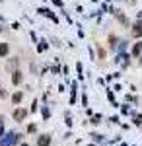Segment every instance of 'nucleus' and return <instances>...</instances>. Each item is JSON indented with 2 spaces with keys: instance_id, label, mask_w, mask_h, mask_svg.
<instances>
[{
  "instance_id": "22",
  "label": "nucleus",
  "mask_w": 142,
  "mask_h": 146,
  "mask_svg": "<svg viewBox=\"0 0 142 146\" xmlns=\"http://www.w3.org/2000/svg\"><path fill=\"white\" fill-rule=\"evenodd\" d=\"M140 66H142V56H140Z\"/></svg>"
},
{
  "instance_id": "23",
  "label": "nucleus",
  "mask_w": 142,
  "mask_h": 146,
  "mask_svg": "<svg viewBox=\"0 0 142 146\" xmlns=\"http://www.w3.org/2000/svg\"><path fill=\"white\" fill-rule=\"evenodd\" d=\"M0 31H2V25H0Z\"/></svg>"
},
{
  "instance_id": "16",
  "label": "nucleus",
  "mask_w": 142,
  "mask_h": 146,
  "mask_svg": "<svg viewBox=\"0 0 142 146\" xmlns=\"http://www.w3.org/2000/svg\"><path fill=\"white\" fill-rule=\"evenodd\" d=\"M41 113H43V117H45V119H49V115H51V113H49V109H47V107H43V109H41Z\"/></svg>"
},
{
  "instance_id": "14",
  "label": "nucleus",
  "mask_w": 142,
  "mask_h": 146,
  "mask_svg": "<svg viewBox=\"0 0 142 146\" xmlns=\"http://www.w3.org/2000/svg\"><path fill=\"white\" fill-rule=\"evenodd\" d=\"M98 51H99V58H105V49L103 47H98Z\"/></svg>"
},
{
  "instance_id": "4",
  "label": "nucleus",
  "mask_w": 142,
  "mask_h": 146,
  "mask_svg": "<svg viewBox=\"0 0 142 146\" xmlns=\"http://www.w3.org/2000/svg\"><path fill=\"white\" fill-rule=\"evenodd\" d=\"M113 14H115V18H117V20H119V22L123 23L125 27H129V18H127V16H125L123 12H121V10H115Z\"/></svg>"
},
{
  "instance_id": "13",
  "label": "nucleus",
  "mask_w": 142,
  "mask_h": 146,
  "mask_svg": "<svg viewBox=\"0 0 142 146\" xmlns=\"http://www.w3.org/2000/svg\"><path fill=\"white\" fill-rule=\"evenodd\" d=\"M14 66H18V58H12L10 62H8V68H10V70H12Z\"/></svg>"
},
{
  "instance_id": "1",
  "label": "nucleus",
  "mask_w": 142,
  "mask_h": 146,
  "mask_svg": "<svg viewBox=\"0 0 142 146\" xmlns=\"http://www.w3.org/2000/svg\"><path fill=\"white\" fill-rule=\"evenodd\" d=\"M20 140V135H14V133H8V135L2 136V140H0V146H10V144H16Z\"/></svg>"
},
{
  "instance_id": "8",
  "label": "nucleus",
  "mask_w": 142,
  "mask_h": 146,
  "mask_svg": "<svg viewBox=\"0 0 142 146\" xmlns=\"http://www.w3.org/2000/svg\"><path fill=\"white\" fill-rule=\"evenodd\" d=\"M10 53V47H8V43H0V56H6Z\"/></svg>"
},
{
  "instance_id": "11",
  "label": "nucleus",
  "mask_w": 142,
  "mask_h": 146,
  "mask_svg": "<svg viewBox=\"0 0 142 146\" xmlns=\"http://www.w3.org/2000/svg\"><path fill=\"white\" fill-rule=\"evenodd\" d=\"M22 98H23L22 92H16V94L12 96V101H14V103H20V101H22Z\"/></svg>"
},
{
  "instance_id": "21",
  "label": "nucleus",
  "mask_w": 142,
  "mask_h": 146,
  "mask_svg": "<svg viewBox=\"0 0 142 146\" xmlns=\"http://www.w3.org/2000/svg\"><path fill=\"white\" fill-rule=\"evenodd\" d=\"M140 18H142V10H140V12H138V20H140Z\"/></svg>"
},
{
  "instance_id": "12",
  "label": "nucleus",
  "mask_w": 142,
  "mask_h": 146,
  "mask_svg": "<svg viewBox=\"0 0 142 146\" xmlns=\"http://www.w3.org/2000/svg\"><path fill=\"white\" fill-rule=\"evenodd\" d=\"M39 43H41V45L37 47V51H39V53H43L45 49H47V41H45V39H43V41H39Z\"/></svg>"
},
{
  "instance_id": "17",
  "label": "nucleus",
  "mask_w": 142,
  "mask_h": 146,
  "mask_svg": "<svg viewBox=\"0 0 142 146\" xmlns=\"http://www.w3.org/2000/svg\"><path fill=\"white\" fill-rule=\"evenodd\" d=\"M134 123H136V125L142 123V115H140V117H138V115H134Z\"/></svg>"
},
{
  "instance_id": "19",
  "label": "nucleus",
  "mask_w": 142,
  "mask_h": 146,
  "mask_svg": "<svg viewBox=\"0 0 142 146\" xmlns=\"http://www.w3.org/2000/svg\"><path fill=\"white\" fill-rule=\"evenodd\" d=\"M127 45H129V43H127V41H123V45H119V51H125V49H127Z\"/></svg>"
},
{
  "instance_id": "18",
  "label": "nucleus",
  "mask_w": 142,
  "mask_h": 146,
  "mask_svg": "<svg viewBox=\"0 0 142 146\" xmlns=\"http://www.w3.org/2000/svg\"><path fill=\"white\" fill-rule=\"evenodd\" d=\"M2 136H4V125H2V121H0V140H2Z\"/></svg>"
},
{
  "instance_id": "9",
  "label": "nucleus",
  "mask_w": 142,
  "mask_h": 146,
  "mask_svg": "<svg viewBox=\"0 0 142 146\" xmlns=\"http://www.w3.org/2000/svg\"><path fill=\"white\" fill-rule=\"evenodd\" d=\"M140 51H142V43H134V47H132V56H140Z\"/></svg>"
},
{
  "instance_id": "10",
  "label": "nucleus",
  "mask_w": 142,
  "mask_h": 146,
  "mask_svg": "<svg viewBox=\"0 0 142 146\" xmlns=\"http://www.w3.org/2000/svg\"><path fill=\"white\" fill-rule=\"evenodd\" d=\"M117 43H119L117 35H109V47L111 49H117Z\"/></svg>"
},
{
  "instance_id": "15",
  "label": "nucleus",
  "mask_w": 142,
  "mask_h": 146,
  "mask_svg": "<svg viewBox=\"0 0 142 146\" xmlns=\"http://www.w3.org/2000/svg\"><path fill=\"white\" fill-rule=\"evenodd\" d=\"M35 131H37V127H35V125H27V133H35Z\"/></svg>"
},
{
  "instance_id": "7",
  "label": "nucleus",
  "mask_w": 142,
  "mask_h": 146,
  "mask_svg": "<svg viewBox=\"0 0 142 146\" xmlns=\"http://www.w3.org/2000/svg\"><path fill=\"white\" fill-rule=\"evenodd\" d=\"M51 144V136L49 135H41L37 138V146H49Z\"/></svg>"
},
{
  "instance_id": "2",
  "label": "nucleus",
  "mask_w": 142,
  "mask_h": 146,
  "mask_svg": "<svg viewBox=\"0 0 142 146\" xmlns=\"http://www.w3.org/2000/svg\"><path fill=\"white\" fill-rule=\"evenodd\" d=\"M131 33H132V37H140V35H142V20H138V22L132 23Z\"/></svg>"
},
{
  "instance_id": "5",
  "label": "nucleus",
  "mask_w": 142,
  "mask_h": 146,
  "mask_svg": "<svg viewBox=\"0 0 142 146\" xmlns=\"http://www.w3.org/2000/svg\"><path fill=\"white\" fill-rule=\"evenodd\" d=\"M22 80H23V76H22L20 70H14V72H12V84H14V86H20Z\"/></svg>"
},
{
  "instance_id": "3",
  "label": "nucleus",
  "mask_w": 142,
  "mask_h": 146,
  "mask_svg": "<svg viewBox=\"0 0 142 146\" xmlns=\"http://www.w3.org/2000/svg\"><path fill=\"white\" fill-rule=\"evenodd\" d=\"M25 117H27V109H23V107L14 111V121H23Z\"/></svg>"
},
{
  "instance_id": "20",
  "label": "nucleus",
  "mask_w": 142,
  "mask_h": 146,
  "mask_svg": "<svg viewBox=\"0 0 142 146\" xmlns=\"http://www.w3.org/2000/svg\"><path fill=\"white\" fill-rule=\"evenodd\" d=\"M53 2H55L56 6H62V0H53Z\"/></svg>"
},
{
  "instance_id": "6",
  "label": "nucleus",
  "mask_w": 142,
  "mask_h": 146,
  "mask_svg": "<svg viewBox=\"0 0 142 146\" xmlns=\"http://www.w3.org/2000/svg\"><path fill=\"white\" fill-rule=\"evenodd\" d=\"M39 14H41V16H47V18H51L53 22H58V18H56L55 14L49 10V8H39Z\"/></svg>"
}]
</instances>
